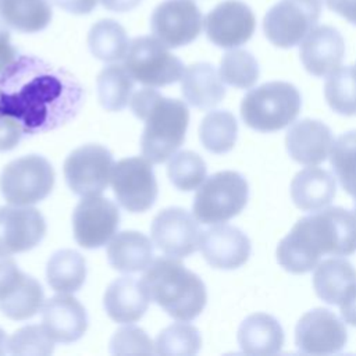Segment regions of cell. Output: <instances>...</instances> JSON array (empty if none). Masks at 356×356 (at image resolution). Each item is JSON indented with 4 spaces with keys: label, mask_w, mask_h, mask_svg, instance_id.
<instances>
[{
    "label": "cell",
    "mask_w": 356,
    "mask_h": 356,
    "mask_svg": "<svg viewBox=\"0 0 356 356\" xmlns=\"http://www.w3.org/2000/svg\"><path fill=\"white\" fill-rule=\"evenodd\" d=\"M82 102L83 89L68 71L35 56L18 54L0 74V115L17 120L24 134L65 124Z\"/></svg>",
    "instance_id": "6da1fadb"
},
{
    "label": "cell",
    "mask_w": 356,
    "mask_h": 356,
    "mask_svg": "<svg viewBox=\"0 0 356 356\" xmlns=\"http://www.w3.org/2000/svg\"><path fill=\"white\" fill-rule=\"evenodd\" d=\"M356 252V214L343 207H324L302 217L277 246V261L292 274L314 270L324 254Z\"/></svg>",
    "instance_id": "7a4b0ae2"
},
{
    "label": "cell",
    "mask_w": 356,
    "mask_h": 356,
    "mask_svg": "<svg viewBox=\"0 0 356 356\" xmlns=\"http://www.w3.org/2000/svg\"><path fill=\"white\" fill-rule=\"evenodd\" d=\"M129 103L132 113L145 122L140 138L143 157L152 164L170 159L185 140L189 124L186 104L150 88L135 92Z\"/></svg>",
    "instance_id": "3957f363"
},
{
    "label": "cell",
    "mask_w": 356,
    "mask_h": 356,
    "mask_svg": "<svg viewBox=\"0 0 356 356\" xmlns=\"http://www.w3.org/2000/svg\"><path fill=\"white\" fill-rule=\"evenodd\" d=\"M149 299L178 321H191L204 309L203 281L174 257L156 259L140 280Z\"/></svg>",
    "instance_id": "277c9868"
},
{
    "label": "cell",
    "mask_w": 356,
    "mask_h": 356,
    "mask_svg": "<svg viewBox=\"0 0 356 356\" xmlns=\"http://www.w3.org/2000/svg\"><path fill=\"white\" fill-rule=\"evenodd\" d=\"M302 108L296 86L284 81L266 82L250 89L241 102L243 122L259 132H275L295 121Z\"/></svg>",
    "instance_id": "5b68a950"
},
{
    "label": "cell",
    "mask_w": 356,
    "mask_h": 356,
    "mask_svg": "<svg viewBox=\"0 0 356 356\" xmlns=\"http://www.w3.org/2000/svg\"><path fill=\"white\" fill-rule=\"evenodd\" d=\"M249 185L236 171H220L202 182L193 197V216L202 224H222L248 203Z\"/></svg>",
    "instance_id": "8992f818"
},
{
    "label": "cell",
    "mask_w": 356,
    "mask_h": 356,
    "mask_svg": "<svg viewBox=\"0 0 356 356\" xmlns=\"http://www.w3.org/2000/svg\"><path fill=\"white\" fill-rule=\"evenodd\" d=\"M122 60L134 81L149 88L171 85L179 81L185 71L182 61L154 36L135 38Z\"/></svg>",
    "instance_id": "52a82bcc"
},
{
    "label": "cell",
    "mask_w": 356,
    "mask_h": 356,
    "mask_svg": "<svg viewBox=\"0 0 356 356\" xmlns=\"http://www.w3.org/2000/svg\"><path fill=\"white\" fill-rule=\"evenodd\" d=\"M54 185L51 164L39 154H28L8 163L0 174V192L6 202L29 206L49 196Z\"/></svg>",
    "instance_id": "ba28073f"
},
{
    "label": "cell",
    "mask_w": 356,
    "mask_h": 356,
    "mask_svg": "<svg viewBox=\"0 0 356 356\" xmlns=\"http://www.w3.org/2000/svg\"><path fill=\"white\" fill-rule=\"evenodd\" d=\"M321 10L323 0H280L264 15V35L277 47L300 44L316 26Z\"/></svg>",
    "instance_id": "9c48e42d"
},
{
    "label": "cell",
    "mask_w": 356,
    "mask_h": 356,
    "mask_svg": "<svg viewBox=\"0 0 356 356\" xmlns=\"http://www.w3.org/2000/svg\"><path fill=\"white\" fill-rule=\"evenodd\" d=\"M117 202L131 213L149 210L157 199V181L152 163L145 157L117 161L110 178Z\"/></svg>",
    "instance_id": "30bf717a"
},
{
    "label": "cell",
    "mask_w": 356,
    "mask_h": 356,
    "mask_svg": "<svg viewBox=\"0 0 356 356\" xmlns=\"http://www.w3.org/2000/svg\"><path fill=\"white\" fill-rule=\"evenodd\" d=\"M114 167L113 154L102 145L89 143L72 150L64 161L70 189L82 196L100 195L108 185Z\"/></svg>",
    "instance_id": "8fae6325"
},
{
    "label": "cell",
    "mask_w": 356,
    "mask_h": 356,
    "mask_svg": "<svg viewBox=\"0 0 356 356\" xmlns=\"http://www.w3.org/2000/svg\"><path fill=\"white\" fill-rule=\"evenodd\" d=\"M44 293L40 284L22 273L8 256H0V310L11 320H28L42 307Z\"/></svg>",
    "instance_id": "7c38bea8"
},
{
    "label": "cell",
    "mask_w": 356,
    "mask_h": 356,
    "mask_svg": "<svg viewBox=\"0 0 356 356\" xmlns=\"http://www.w3.org/2000/svg\"><path fill=\"white\" fill-rule=\"evenodd\" d=\"M152 242L165 256L184 259L199 249L202 229L195 216L181 207L161 210L152 221Z\"/></svg>",
    "instance_id": "4fadbf2b"
},
{
    "label": "cell",
    "mask_w": 356,
    "mask_h": 356,
    "mask_svg": "<svg viewBox=\"0 0 356 356\" xmlns=\"http://www.w3.org/2000/svg\"><path fill=\"white\" fill-rule=\"evenodd\" d=\"M153 36L167 47L192 43L202 32L203 17L193 0H164L152 13Z\"/></svg>",
    "instance_id": "5bb4252c"
},
{
    "label": "cell",
    "mask_w": 356,
    "mask_h": 356,
    "mask_svg": "<svg viewBox=\"0 0 356 356\" xmlns=\"http://www.w3.org/2000/svg\"><path fill=\"white\" fill-rule=\"evenodd\" d=\"M118 225V207L100 195L82 197L72 213L74 238L85 249L104 246L114 236Z\"/></svg>",
    "instance_id": "9a60e30c"
},
{
    "label": "cell",
    "mask_w": 356,
    "mask_h": 356,
    "mask_svg": "<svg viewBox=\"0 0 356 356\" xmlns=\"http://www.w3.org/2000/svg\"><path fill=\"white\" fill-rule=\"evenodd\" d=\"M348 342L345 324L328 309L317 307L305 313L295 327V345L307 355H332Z\"/></svg>",
    "instance_id": "2e32d148"
},
{
    "label": "cell",
    "mask_w": 356,
    "mask_h": 356,
    "mask_svg": "<svg viewBox=\"0 0 356 356\" xmlns=\"http://www.w3.org/2000/svg\"><path fill=\"white\" fill-rule=\"evenodd\" d=\"M204 32L211 43L222 49L245 44L254 33L256 17L241 0H225L217 4L203 19Z\"/></svg>",
    "instance_id": "e0dca14e"
},
{
    "label": "cell",
    "mask_w": 356,
    "mask_h": 356,
    "mask_svg": "<svg viewBox=\"0 0 356 356\" xmlns=\"http://www.w3.org/2000/svg\"><path fill=\"white\" fill-rule=\"evenodd\" d=\"M44 234L46 221L35 207H0V256L28 252L40 243Z\"/></svg>",
    "instance_id": "ac0fdd59"
},
{
    "label": "cell",
    "mask_w": 356,
    "mask_h": 356,
    "mask_svg": "<svg viewBox=\"0 0 356 356\" xmlns=\"http://www.w3.org/2000/svg\"><path fill=\"white\" fill-rule=\"evenodd\" d=\"M199 249L211 267L235 270L248 261L252 246L239 228L221 224L202 234Z\"/></svg>",
    "instance_id": "d6986e66"
},
{
    "label": "cell",
    "mask_w": 356,
    "mask_h": 356,
    "mask_svg": "<svg viewBox=\"0 0 356 356\" xmlns=\"http://www.w3.org/2000/svg\"><path fill=\"white\" fill-rule=\"evenodd\" d=\"M299 56L309 74L327 76L341 67L345 56V40L334 26H314L300 42Z\"/></svg>",
    "instance_id": "ffe728a7"
},
{
    "label": "cell",
    "mask_w": 356,
    "mask_h": 356,
    "mask_svg": "<svg viewBox=\"0 0 356 356\" xmlns=\"http://www.w3.org/2000/svg\"><path fill=\"white\" fill-rule=\"evenodd\" d=\"M42 327L54 342H75L88 328L86 310L76 298L67 293L56 295L42 307Z\"/></svg>",
    "instance_id": "44dd1931"
},
{
    "label": "cell",
    "mask_w": 356,
    "mask_h": 356,
    "mask_svg": "<svg viewBox=\"0 0 356 356\" xmlns=\"http://www.w3.org/2000/svg\"><path fill=\"white\" fill-rule=\"evenodd\" d=\"M332 132L330 127L318 120L305 118L292 124L285 136L289 156L305 165L323 163L332 146Z\"/></svg>",
    "instance_id": "7402d4cb"
},
{
    "label": "cell",
    "mask_w": 356,
    "mask_h": 356,
    "mask_svg": "<svg viewBox=\"0 0 356 356\" xmlns=\"http://www.w3.org/2000/svg\"><path fill=\"white\" fill-rule=\"evenodd\" d=\"M149 296L140 281L132 277L114 280L106 289L103 305L111 320L132 324L143 317L149 307Z\"/></svg>",
    "instance_id": "603a6c76"
},
{
    "label": "cell",
    "mask_w": 356,
    "mask_h": 356,
    "mask_svg": "<svg viewBox=\"0 0 356 356\" xmlns=\"http://www.w3.org/2000/svg\"><path fill=\"white\" fill-rule=\"evenodd\" d=\"M181 92L191 106L207 110L216 107L224 99L225 86L213 64L195 63L184 71Z\"/></svg>",
    "instance_id": "cb8c5ba5"
},
{
    "label": "cell",
    "mask_w": 356,
    "mask_h": 356,
    "mask_svg": "<svg viewBox=\"0 0 356 356\" xmlns=\"http://www.w3.org/2000/svg\"><path fill=\"white\" fill-rule=\"evenodd\" d=\"M337 184L334 175L318 167L300 170L291 182V197L303 211H316L327 207L335 197Z\"/></svg>",
    "instance_id": "d4e9b609"
},
{
    "label": "cell",
    "mask_w": 356,
    "mask_h": 356,
    "mask_svg": "<svg viewBox=\"0 0 356 356\" xmlns=\"http://www.w3.org/2000/svg\"><path fill=\"white\" fill-rule=\"evenodd\" d=\"M284 339L278 320L266 313L248 316L238 328V343L248 355H275L281 352Z\"/></svg>",
    "instance_id": "484cf974"
},
{
    "label": "cell",
    "mask_w": 356,
    "mask_h": 356,
    "mask_svg": "<svg viewBox=\"0 0 356 356\" xmlns=\"http://www.w3.org/2000/svg\"><path fill=\"white\" fill-rule=\"evenodd\" d=\"M107 259L120 273H139L152 264L153 243L142 232L122 231L108 242Z\"/></svg>",
    "instance_id": "4316f807"
},
{
    "label": "cell",
    "mask_w": 356,
    "mask_h": 356,
    "mask_svg": "<svg viewBox=\"0 0 356 356\" xmlns=\"http://www.w3.org/2000/svg\"><path fill=\"white\" fill-rule=\"evenodd\" d=\"M355 282L356 270L346 259H325L314 267L313 288L316 295L328 305H339Z\"/></svg>",
    "instance_id": "83f0119b"
},
{
    "label": "cell",
    "mask_w": 356,
    "mask_h": 356,
    "mask_svg": "<svg viewBox=\"0 0 356 356\" xmlns=\"http://www.w3.org/2000/svg\"><path fill=\"white\" fill-rule=\"evenodd\" d=\"M51 15L47 0H0V19L18 32L43 31L50 24Z\"/></svg>",
    "instance_id": "f1b7e54d"
},
{
    "label": "cell",
    "mask_w": 356,
    "mask_h": 356,
    "mask_svg": "<svg viewBox=\"0 0 356 356\" xmlns=\"http://www.w3.org/2000/svg\"><path fill=\"white\" fill-rule=\"evenodd\" d=\"M46 278L51 289L58 293L76 292L86 278V261L76 250H57L47 261Z\"/></svg>",
    "instance_id": "f546056e"
},
{
    "label": "cell",
    "mask_w": 356,
    "mask_h": 356,
    "mask_svg": "<svg viewBox=\"0 0 356 356\" xmlns=\"http://www.w3.org/2000/svg\"><path fill=\"white\" fill-rule=\"evenodd\" d=\"M88 46L96 58L113 63L124 58L129 40L125 29L117 21L100 19L92 25L88 33Z\"/></svg>",
    "instance_id": "4dcf8cb0"
},
{
    "label": "cell",
    "mask_w": 356,
    "mask_h": 356,
    "mask_svg": "<svg viewBox=\"0 0 356 356\" xmlns=\"http://www.w3.org/2000/svg\"><path fill=\"white\" fill-rule=\"evenodd\" d=\"M97 96L100 104L108 111H121L131 102L134 78L124 65L111 64L97 75Z\"/></svg>",
    "instance_id": "1f68e13d"
},
{
    "label": "cell",
    "mask_w": 356,
    "mask_h": 356,
    "mask_svg": "<svg viewBox=\"0 0 356 356\" xmlns=\"http://www.w3.org/2000/svg\"><path fill=\"white\" fill-rule=\"evenodd\" d=\"M238 136V122L225 110L210 111L204 115L199 127V138L206 150L222 154L229 152Z\"/></svg>",
    "instance_id": "d6a6232c"
},
{
    "label": "cell",
    "mask_w": 356,
    "mask_h": 356,
    "mask_svg": "<svg viewBox=\"0 0 356 356\" xmlns=\"http://www.w3.org/2000/svg\"><path fill=\"white\" fill-rule=\"evenodd\" d=\"M324 97L341 115H356V68L339 67L327 75Z\"/></svg>",
    "instance_id": "836d02e7"
},
{
    "label": "cell",
    "mask_w": 356,
    "mask_h": 356,
    "mask_svg": "<svg viewBox=\"0 0 356 356\" xmlns=\"http://www.w3.org/2000/svg\"><path fill=\"white\" fill-rule=\"evenodd\" d=\"M330 161L343 191L356 199V131L345 132L332 142Z\"/></svg>",
    "instance_id": "e575fe53"
},
{
    "label": "cell",
    "mask_w": 356,
    "mask_h": 356,
    "mask_svg": "<svg viewBox=\"0 0 356 356\" xmlns=\"http://www.w3.org/2000/svg\"><path fill=\"white\" fill-rule=\"evenodd\" d=\"M218 72L227 85L249 89L257 82L260 68L256 58L248 50L235 47L222 56Z\"/></svg>",
    "instance_id": "d590c367"
},
{
    "label": "cell",
    "mask_w": 356,
    "mask_h": 356,
    "mask_svg": "<svg viewBox=\"0 0 356 356\" xmlns=\"http://www.w3.org/2000/svg\"><path fill=\"white\" fill-rule=\"evenodd\" d=\"M202 346V337L196 327L175 323L165 327L156 338L154 353L168 356L196 355Z\"/></svg>",
    "instance_id": "8d00e7d4"
},
{
    "label": "cell",
    "mask_w": 356,
    "mask_h": 356,
    "mask_svg": "<svg viewBox=\"0 0 356 356\" xmlns=\"http://www.w3.org/2000/svg\"><path fill=\"white\" fill-rule=\"evenodd\" d=\"M206 163L195 152L182 150L170 157L167 172L171 184L179 191H193L206 178Z\"/></svg>",
    "instance_id": "74e56055"
},
{
    "label": "cell",
    "mask_w": 356,
    "mask_h": 356,
    "mask_svg": "<svg viewBox=\"0 0 356 356\" xmlns=\"http://www.w3.org/2000/svg\"><path fill=\"white\" fill-rule=\"evenodd\" d=\"M54 350V341L42 325H25L8 338V353L19 356H47Z\"/></svg>",
    "instance_id": "f35d334b"
},
{
    "label": "cell",
    "mask_w": 356,
    "mask_h": 356,
    "mask_svg": "<svg viewBox=\"0 0 356 356\" xmlns=\"http://www.w3.org/2000/svg\"><path fill=\"white\" fill-rule=\"evenodd\" d=\"M110 352L113 355H149L154 353V343L142 328L128 324L117 330L113 335L110 341Z\"/></svg>",
    "instance_id": "ab89813d"
},
{
    "label": "cell",
    "mask_w": 356,
    "mask_h": 356,
    "mask_svg": "<svg viewBox=\"0 0 356 356\" xmlns=\"http://www.w3.org/2000/svg\"><path fill=\"white\" fill-rule=\"evenodd\" d=\"M24 135L19 122L8 115H0V152L14 149Z\"/></svg>",
    "instance_id": "60d3db41"
},
{
    "label": "cell",
    "mask_w": 356,
    "mask_h": 356,
    "mask_svg": "<svg viewBox=\"0 0 356 356\" xmlns=\"http://www.w3.org/2000/svg\"><path fill=\"white\" fill-rule=\"evenodd\" d=\"M10 31L7 25L0 21V74L18 57L17 49L11 44Z\"/></svg>",
    "instance_id": "b9f144b4"
},
{
    "label": "cell",
    "mask_w": 356,
    "mask_h": 356,
    "mask_svg": "<svg viewBox=\"0 0 356 356\" xmlns=\"http://www.w3.org/2000/svg\"><path fill=\"white\" fill-rule=\"evenodd\" d=\"M53 4L60 7L61 10L76 14V15H83L89 14L90 11L95 10L97 0H50Z\"/></svg>",
    "instance_id": "7bdbcfd3"
},
{
    "label": "cell",
    "mask_w": 356,
    "mask_h": 356,
    "mask_svg": "<svg viewBox=\"0 0 356 356\" xmlns=\"http://www.w3.org/2000/svg\"><path fill=\"white\" fill-rule=\"evenodd\" d=\"M341 316L345 323L356 327V282L348 289L343 299L339 303Z\"/></svg>",
    "instance_id": "ee69618b"
},
{
    "label": "cell",
    "mask_w": 356,
    "mask_h": 356,
    "mask_svg": "<svg viewBox=\"0 0 356 356\" xmlns=\"http://www.w3.org/2000/svg\"><path fill=\"white\" fill-rule=\"evenodd\" d=\"M327 7L356 25V0H324Z\"/></svg>",
    "instance_id": "f6af8a7d"
},
{
    "label": "cell",
    "mask_w": 356,
    "mask_h": 356,
    "mask_svg": "<svg viewBox=\"0 0 356 356\" xmlns=\"http://www.w3.org/2000/svg\"><path fill=\"white\" fill-rule=\"evenodd\" d=\"M102 6L114 13H127L140 4L142 0H99Z\"/></svg>",
    "instance_id": "bcb514c9"
},
{
    "label": "cell",
    "mask_w": 356,
    "mask_h": 356,
    "mask_svg": "<svg viewBox=\"0 0 356 356\" xmlns=\"http://www.w3.org/2000/svg\"><path fill=\"white\" fill-rule=\"evenodd\" d=\"M8 352V338L6 337V332L0 328V355H4Z\"/></svg>",
    "instance_id": "7dc6e473"
},
{
    "label": "cell",
    "mask_w": 356,
    "mask_h": 356,
    "mask_svg": "<svg viewBox=\"0 0 356 356\" xmlns=\"http://www.w3.org/2000/svg\"><path fill=\"white\" fill-rule=\"evenodd\" d=\"M355 214H356V199H355Z\"/></svg>",
    "instance_id": "c3c4849f"
},
{
    "label": "cell",
    "mask_w": 356,
    "mask_h": 356,
    "mask_svg": "<svg viewBox=\"0 0 356 356\" xmlns=\"http://www.w3.org/2000/svg\"><path fill=\"white\" fill-rule=\"evenodd\" d=\"M355 68H356V65H355Z\"/></svg>",
    "instance_id": "681fc988"
}]
</instances>
